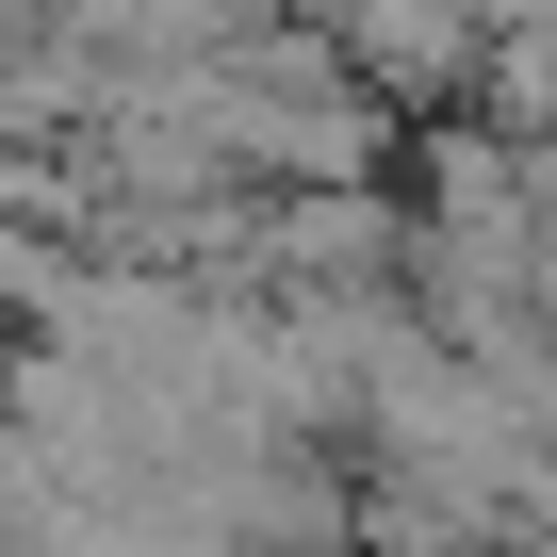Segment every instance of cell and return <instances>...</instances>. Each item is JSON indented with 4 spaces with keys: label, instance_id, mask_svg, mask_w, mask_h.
Listing matches in <instances>:
<instances>
[{
    "label": "cell",
    "instance_id": "7a4b0ae2",
    "mask_svg": "<svg viewBox=\"0 0 557 557\" xmlns=\"http://www.w3.org/2000/svg\"><path fill=\"white\" fill-rule=\"evenodd\" d=\"M475 17H492V34H557V0H475Z\"/></svg>",
    "mask_w": 557,
    "mask_h": 557
},
{
    "label": "cell",
    "instance_id": "6da1fadb",
    "mask_svg": "<svg viewBox=\"0 0 557 557\" xmlns=\"http://www.w3.org/2000/svg\"><path fill=\"white\" fill-rule=\"evenodd\" d=\"M312 34L345 50V83H361L394 132L459 115V99H475V50H492V17H475V0H329Z\"/></svg>",
    "mask_w": 557,
    "mask_h": 557
}]
</instances>
